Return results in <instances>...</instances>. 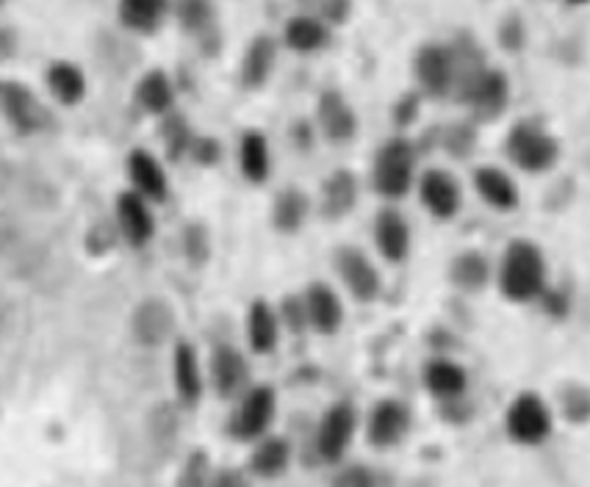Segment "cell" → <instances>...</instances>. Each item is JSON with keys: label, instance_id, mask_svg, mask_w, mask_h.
Listing matches in <instances>:
<instances>
[{"label": "cell", "instance_id": "cell-1", "mask_svg": "<svg viewBox=\"0 0 590 487\" xmlns=\"http://www.w3.org/2000/svg\"><path fill=\"white\" fill-rule=\"evenodd\" d=\"M499 286L505 297L516 302L541 297L546 288V263H543L541 250L530 241H513L502 258Z\"/></svg>", "mask_w": 590, "mask_h": 487}, {"label": "cell", "instance_id": "cell-2", "mask_svg": "<svg viewBox=\"0 0 590 487\" xmlns=\"http://www.w3.org/2000/svg\"><path fill=\"white\" fill-rule=\"evenodd\" d=\"M413 169H416V153L410 142L391 139L374 161V189L383 197L397 200L413 186Z\"/></svg>", "mask_w": 590, "mask_h": 487}, {"label": "cell", "instance_id": "cell-3", "mask_svg": "<svg viewBox=\"0 0 590 487\" xmlns=\"http://www.w3.org/2000/svg\"><path fill=\"white\" fill-rule=\"evenodd\" d=\"M507 153L516 161L518 167L527 172H543L557 161V142L538 125L521 122L510 131L507 139Z\"/></svg>", "mask_w": 590, "mask_h": 487}, {"label": "cell", "instance_id": "cell-4", "mask_svg": "<svg viewBox=\"0 0 590 487\" xmlns=\"http://www.w3.org/2000/svg\"><path fill=\"white\" fill-rule=\"evenodd\" d=\"M549 429H552V416L535 393L518 396L507 410V432L518 443H541L549 435Z\"/></svg>", "mask_w": 590, "mask_h": 487}, {"label": "cell", "instance_id": "cell-5", "mask_svg": "<svg viewBox=\"0 0 590 487\" xmlns=\"http://www.w3.org/2000/svg\"><path fill=\"white\" fill-rule=\"evenodd\" d=\"M272 416H275V391L266 388V385L264 388H253L239 407V413L233 416L230 432L244 440L258 438L269 427Z\"/></svg>", "mask_w": 590, "mask_h": 487}, {"label": "cell", "instance_id": "cell-6", "mask_svg": "<svg viewBox=\"0 0 590 487\" xmlns=\"http://www.w3.org/2000/svg\"><path fill=\"white\" fill-rule=\"evenodd\" d=\"M352 432H355V410L350 404H336L327 410V416L322 418V427H319V435H316V446H319V454L336 463L341 460V454L350 443Z\"/></svg>", "mask_w": 590, "mask_h": 487}, {"label": "cell", "instance_id": "cell-7", "mask_svg": "<svg viewBox=\"0 0 590 487\" xmlns=\"http://www.w3.org/2000/svg\"><path fill=\"white\" fill-rule=\"evenodd\" d=\"M336 266L341 280L352 291V297L361 299V302H369V299L377 297V291H380V274H377L372 261L361 250L344 247V250L338 252Z\"/></svg>", "mask_w": 590, "mask_h": 487}, {"label": "cell", "instance_id": "cell-8", "mask_svg": "<svg viewBox=\"0 0 590 487\" xmlns=\"http://www.w3.org/2000/svg\"><path fill=\"white\" fill-rule=\"evenodd\" d=\"M172 324H175L172 310L161 299H147L133 313V335H136L139 344L145 346L164 344L172 333Z\"/></svg>", "mask_w": 590, "mask_h": 487}, {"label": "cell", "instance_id": "cell-9", "mask_svg": "<svg viewBox=\"0 0 590 487\" xmlns=\"http://www.w3.org/2000/svg\"><path fill=\"white\" fill-rule=\"evenodd\" d=\"M463 100L469 103L480 117L491 119L496 117L507 103V81L502 72L482 70L477 75V81L463 92Z\"/></svg>", "mask_w": 590, "mask_h": 487}, {"label": "cell", "instance_id": "cell-10", "mask_svg": "<svg viewBox=\"0 0 590 487\" xmlns=\"http://www.w3.org/2000/svg\"><path fill=\"white\" fill-rule=\"evenodd\" d=\"M416 75L430 95H446L452 89V50L427 45L416 59Z\"/></svg>", "mask_w": 590, "mask_h": 487}, {"label": "cell", "instance_id": "cell-11", "mask_svg": "<svg viewBox=\"0 0 590 487\" xmlns=\"http://www.w3.org/2000/svg\"><path fill=\"white\" fill-rule=\"evenodd\" d=\"M422 200L430 208V214L438 219H449L458 214L460 189L452 175L446 172H427L422 178Z\"/></svg>", "mask_w": 590, "mask_h": 487}, {"label": "cell", "instance_id": "cell-12", "mask_svg": "<svg viewBox=\"0 0 590 487\" xmlns=\"http://www.w3.org/2000/svg\"><path fill=\"white\" fill-rule=\"evenodd\" d=\"M374 238H377L380 252L386 255V261H405V255L410 250V230L408 222L402 219V214L388 208V211L377 216V222H374Z\"/></svg>", "mask_w": 590, "mask_h": 487}, {"label": "cell", "instance_id": "cell-13", "mask_svg": "<svg viewBox=\"0 0 590 487\" xmlns=\"http://www.w3.org/2000/svg\"><path fill=\"white\" fill-rule=\"evenodd\" d=\"M302 305H305V319H311V324L319 333H336L338 324L344 319V310H341L338 297L322 283H314L308 288Z\"/></svg>", "mask_w": 590, "mask_h": 487}, {"label": "cell", "instance_id": "cell-14", "mask_svg": "<svg viewBox=\"0 0 590 487\" xmlns=\"http://www.w3.org/2000/svg\"><path fill=\"white\" fill-rule=\"evenodd\" d=\"M319 122H322V131H325L327 139L333 142H347L355 136V128H358V119L352 114V108L347 106V100L338 95V92H325L322 100H319Z\"/></svg>", "mask_w": 590, "mask_h": 487}, {"label": "cell", "instance_id": "cell-15", "mask_svg": "<svg viewBox=\"0 0 590 487\" xmlns=\"http://www.w3.org/2000/svg\"><path fill=\"white\" fill-rule=\"evenodd\" d=\"M408 432V410L399 402H380L369 418V440L374 446H394Z\"/></svg>", "mask_w": 590, "mask_h": 487}, {"label": "cell", "instance_id": "cell-16", "mask_svg": "<svg viewBox=\"0 0 590 487\" xmlns=\"http://www.w3.org/2000/svg\"><path fill=\"white\" fill-rule=\"evenodd\" d=\"M474 186L482 194V200L488 205H494L499 211H510L516 208L518 191L513 186V180L507 178L502 169L496 167H482L474 172Z\"/></svg>", "mask_w": 590, "mask_h": 487}, {"label": "cell", "instance_id": "cell-17", "mask_svg": "<svg viewBox=\"0 0 590 487\" xmlns=\"http://www.w3.org/2000/svg\"><path fill=\"white\" fill-rule=\"evenodd\" d=\"M211 374H214V385L222 396H230L236 393L247 380V363L244 357L230 349V346H219L214 352V360H211Z\"/></svg>", "mask_w": 590, "mask_h": 487}, {"label": "cell", "instance_id": "cell-18", "mask_svg": "<svg viewBox=\"0 0 590 487\" xmlns=\"http://www.w3.org/2000/svg\"><path fill=\"white\" fill-rule=\"evenodd\" d=\"M117 214H120V225L125 230V236L131 238L133 244H142V241L153 236V219L147 214L145 202L139 200L136 194H122Z\"/></svg>", "mask_w": 590, "mask_h": 487}, {"label": "cell", "instance_id": "cell-19", "mask_svg": "<svg viewBox=\"0 0 590 487\" xmlns=\"http://www.w3.org/2000/svg\"><path fill=\"white\" fill-rule=\"evenodd\" d=\"M6 111L14 119V125L23 128V131H37L39 125L45 122V111L25 86H9L6 89Z\"/></svg>", "mask_w": 590, "mask_h": 487}, {"label": "cell", "instance_id": "cell-20", "mask_svg": "<svg viewBox=\"0 0 590 487\" xmlns=\"http://www.w3.org/2000/svg\"><path fill=\"white\" fill-rule=\"evenodd\" d=\"M275 42L269 36H258L247 56H244V67H241V78L247 86H261L269 78L272 72V64H275Z\"/></svg>", "mask_w": 590, "mask_h": 487}, {"label": "cell", "instance_id": "cell-21", "mask_svg": "<svg viewBox=\"0 0 590 487\" xmlns=\"http://www.w3.org/2000/svg\"><path fill=\"white\" fill-rule=\"evenodd\" d=\"M128 169H131L133 183L145 191L147 197H153V200H161V197H164V191H167V178H164V172L158 167L156 158H150V155L142 153V150H136V153L131 155V161H128Z\"/></svg>", "mask_w": 590, "mask_h": 487}, {"label": "cell", "instance_id": "cell-22", "mask_svg": "<svg viewBox=\"0 0 590 487\" xmlns=\"http://www.w3.org/2000/svg\"><path fill=\"white\" fill-rule=\"evenodd\" d=\"M355 197H358L355 175H352V172H336V175L325 183V216L338 219V216H344L347 211H352Z\"/></svg>", "mask_w": 590, "mask_h": 487}, {"label": "cell", "instance_id": "cell-23", "mask_svg": "<svg viewBox=\"0 0 590 487\" xmlns=\"http://www.w3.org/2000/svg\"><path fill=\"white\" fill-rule=\"evenodd\" d=\"M327 42V28L316 17H294L286 25V45L297 53H314Z\"/></svg>", "mask_w": 590, "mask_h": 487}, {"label": "cell", "instance_id": "cell-24", "mask_svg": "<svg viewBox=\"0 0 590 487\" xmlns=\"http://www.w3.org/2000/svg\"><path fill=\"white\" fill-rule=\"evenodd\" d=\"M427 388L435 393V396H444V399H452V396H460L463 388H466V371L449 363V360H435L427 366Z\"/></svg>", "mask_w": 590, "mask_h": 487}, {"label": "cell", "instance_id": "cell-25", "mask_svg": "<svg viewBox=\"0 0 590 487\" xmlns=\"http://www.w3.org/2000/svg\"><path fill=\"white\" fill-rule=\"evenodd\" d=\"M250 344L255 352H272L277 344V319L266 302H255L250 310Z\"/></svg>", "mask_w": 590, "mask_h": 487}, {"label": "cell", "instance_id": "cell-26", "mask_svg": "<svg viewBox=\"0 0 590 487\" xmlns=\"http://www.w3.org/2000/svg\"><path fill=\"white\" fill-rule=\"evenodd\" d=\"M289 443L280 438H269L264 440L258 449L253 452V471L258 476H266V479H272V476L283 474L286 471V465H289Z\"/></svg>", "mask_w": 590, "mask_h": 487}, {"label": "cell", "instance_id": "cell-27", "mask_svg": "<svg viewBox=\"0 0 590 487\" xmlns=\"http://www.w3.org/2000/svg\"><path fill=\"white\" fill-rule=\"evenodd\" d=\"M241 169L253 183H261L269 175V144H266L261 133H247L244 136V142H241Z\"/></svg>", "mask_w": 590, "mask_h": 487}, {"label": "cell", "instance_id": "cell-28", "mask_svg": "<svg viewBox=\"0 0 590 487\" xmlns=\"http://www.w3.org/2000/svg\"><path fill=\"white\" fill-rule=\"evenodd\" d=\"M452 280L455 286L466 288V291H477V288L485 286L488 280V261L480 252H463L460 258H455L452 263Z\"/></svg>", "mask_w": 590, "mask_h": 487}, {"label": "cell", "instance_id": "cell-29", "mask_svg": "<svg viewBox=\"0 0 590 487\" xmlns=\"http://www.w3.org/2000/svg\"><path fill=\"white\" fill-rule=\"evenodd\" d=\"M48 84L61 103H75L84 97V75L73 64H53L48 72Z\"/></svg>", "mask_w": 590, "mask_h": 487}, {"label": "cell", "instance_id": "cell-30", "mask_svg": "<svg viewBox=\"0 0 590 487\" xmlns=\"http://www.w3.org/2000/svg\"><path fill=\"white\" fill-rule=\"evenodd\" d=\"M308 214V197L300 194L297 189L283 191L275 202V227L277 230H297L302 225V219Z\"/></svg>", "mask_w": 590, "mask_h": 487}, {"label": "cell", "instance_id": "cell-31", "mask_svg": "<svg viewBox=\"0 0 590 487\" xmlns=\"http://www.w3.org/2000/svg\"><path fill=\"white\" fill-rule=\"evenodd\" d=\"M175 382L183 399L192 402L200 396V369H197V357L189 344H181L175 352Z\"/></svg>", "mask_w": 590, "mask_h": 487}, {"label": "cell", "instance_id": "cell-32", "mask_svg": "<svg viewBox=\"0 0 590 487\" xmlns=\"http://www.w3.org/2000/svg\"><path fill=\"white\" fill-rule=\"evenodd\" d=\"M164 14V6L156 0H128L120 6L122 23L131 25L136 31H153Z\"/></svg>", "mask_w": 590, "mask_h": 487}, {"label": "cell", "instance_id": "cell-33", "mask_svg": "<svg viewBox=\"0 0 590 487\" xmlns=\"http://www.w3.org/2000/svg\"><path fill=\"white\" fill-rule=\"evenodd\" d=\"M139 103L147 111H167L172 106V86L164 72H150L139 84Z\"/></svg>", "mask_w": 590, "mask_h": 487}, {"label": "cell", "instance_id": "cell-34", "mask_svg": "<svg viewBox=\"0 0 590 487\" xmlns=\"http://www.w3.org/2000/svg\"><path fill=\"white\" fill-rule=\"evenodd\" d=\"M333 487H374V476L363 465H352L336 476Z\"/></svg>", "mask_w": 590, "mask_h": 487}, {"label": "cell", "instance_id": "cell-35", "mask_svg": "<svg viewBox=\"0 0 590 487\" xmlns=\"http://www.w3.org/2000/svg\"><path fill=\"white\" fill-rule=\"evenodd\" d=\"M186 250H189V258L194 263H200L205 258L208 247H205V233L200 225L189 227V233H186Z\"/></svg>", "mask_w": 590, "mask_h": 487}, {"label": "cell", "instance_id": "cell-36", "mask_svg": "<svg viewBox=\"0 0 590 487\" xmlns=\"http://www.w3.org/2000/svg\"><path fill=\"white\" fill-rule=\"evenodd\" d=\"M183 14V23L189 25V28H200L203 23H208V17H211V9L205 6V3H186L181 9Z\"/></svg>", "mask_w": 590, "mask_h": 487}, {"label": "cell", "instance_id": "cell-37", "mask_svg": "<svg viewBox=\"0 0 590 487\" xmlns=\"http://www.w3.org/2000/svg\"><path fill=\"white\" fill-rule=\"evenodd\" d=\"M283 316L289 319V324L294 330H300L302 324H305V305H302V299L289 297L283 302Z\"/></svg>", "mask_w": 590, "mask_h": 487}, {"label": "cell", "instance_id": "cell-38", "mask_svg": "<svg viewBox=\"0 0 590 487\" xmlns=\"http://www.w3.org/2000/svg\"><path fill=\"white\" fill-rule=\"evenodd\" d=\"M194 153L200 161H217L219 158V144L211 142V139H200L197 147H194Z\"/></svg>", "mask_w": 590, "mask_h": 487}, {"label": "cell", "instance_id": "cell-39", "mask_svg": "<svg viewBox=\"0 0 590 487\" xmlns=\"http://www.w3.org/2000/svg\"><path fill=\"white\" fill-rule=\"evenodd\" d=\"M211 487H247V482H244V476H241L239 471H222V474H217V479L211 482Z\"/></svg>", "mask_w": 590, "mask_h": 487}, {"label": "cell", "instance_id": "cell-40", "mask_svg": "<svg viewBox=\"0 0 590 487\" xmlns=\"http://www.w3.org/2000/svg\"><path fill=\"white\" fill-rule=\"evenodd\" d=\"M416 106H419V97L416 95L405 97V103H402V106H397V114H394L399 125H408L410 119H413V111H416Z\"/></svg>", "mask_w": 590, "mask_h": 487}, {"label": "cell", "instance_id": "cell-41", "mask_svg": "<svg viewBox=\"0 0 590 487\" xmlns=\"http://www.w3.org/2000/svg\"><path fill=\"white\" fill-rule=\"evenodd\" d=\"M12 238H14L12 230H9V227L0 222V252H3L6 247H9V244H12Z\"/></svg>", "mask_w": 590, "mask_h": 487}]
</instances>
